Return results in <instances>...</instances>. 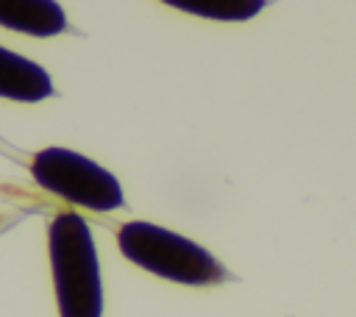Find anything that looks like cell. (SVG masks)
Segmentation results:
<instances>
[{
  "instance_id": "cell-1",
  "label": "cell",
  "mask_w": 356,
  "mask_h": 317,
  "mask_svg": "<svg viewBox=\"0 0 356 317\" xmlns=\"http://www.w3.org/2000/svg\"><path fill=\"white\" fill-rule=\"evenodd\" d=\"M50 267L61 317H100V264L92 231L81 214L61 211L50 222Z\"/></svg>"
},
{
  "instance_id": "cell-2",
  "label": "cell",
  "mask_w": 356,
  "mask_h": 317,
  "mask_svg": "<svg viewBox=\"0 0 356 317\" xmlns=\"http://www.w3.org/2000/svg\"><path fill=\"white\" fill-rule=\"evenodd\" d=\"M117 242L128 261L175 284L206 286L228 278L225 267L206 247L153 222H125Z\"/></svg>"
},
{
  "instance_id": "cell-3",
  "label": "cell",
  "mask_w": 356,
  "mask_h": 317,
  "mask_svg": "<svg viewBox=\"0 0 356 317\" xmlns=\"http://www.w3.org/2000/svg\"><path fill=\"white\" fill-rule=\"evenodd\" d=\"M33 181L75 206L92 209V211H114L122 206V189L120 181L95 164L92 158L72 153L67 147H44L33 156L31 164Z\"/></svg>"
},
{
  "instance_id": "cell-4",
  "label": "cell",
  "mask_w": 356,
  "mask_h": 317,
  "mask_svg": "<svg viewBox=\"0 0 356 317\" xmlns=\"http://www.w3.org/2000/svg\"><path fill=\"white\" fill-rule=\"evenodd\" d=\"M53 95L50 75L31 58L0 47V97L36 103Z\"/></svg>"
},
{
  "instance_id": "cell-5",
  "label": "cell",
  "mask_w": 356,
  "mask_h": 317,
  "mask_svg": "<svg viewBox=\"0 0 356 317\" xmlns=\"http://www.w3.org/2000/svg\"><path fill=\"white\" fill-rule=\"evenodd\" d=\"M0 25L11 31H22L31 36H56L67 28L61 6L50 0H22V3H0Z\"/></svg>"
},
{
  "instance_id": "cell-6",
  "label": "cell",
  "mask_w": 356,
  "mask_h": 317,
  "mask_svg": "<svg viewBox=\"0 0 356 317\" xmlns=\"http://www.w3.org/2000/svg\"><path fill=\"white\" fill-rule=\"evenodd\" d=\"M167 6L209 19H250L264 8L261 0H167Z\"/></svg>"
}]
</instances>
